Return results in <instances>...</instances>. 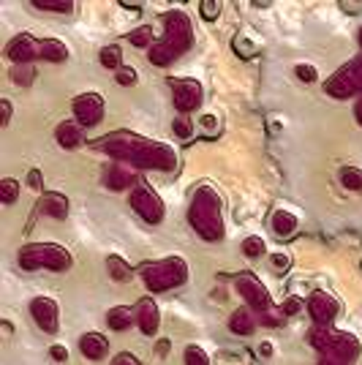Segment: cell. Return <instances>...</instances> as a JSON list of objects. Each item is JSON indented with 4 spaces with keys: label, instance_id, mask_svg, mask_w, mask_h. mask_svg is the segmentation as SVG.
<instances>
[{
    "label": "cell",
    "instance_id": "6da1fadb",
    "mask_svg": "<svg viewBox=\"0 0 362 365\" xmlns=\"http://www.w3.org/2000/svg\"><path fill=\"white\" fill-rule=\"evenodd\" d=\"M101 150H106L118 161H128L136 167L145 169H164L172 172L177 167V153L172 150L164 142H150V139L131 137V134H115V137H104Z\"/></svg>",
    "mask_w": 362,
    "mask_h": 365
},
{
    "label": "cell",
    "instance_id": "7a4b0ae2",
    "mask_svg": "<svg viewBox=\"0 0 362 365\" xmlns=\"http://www.w3.org/2000/svg\"><path fill=\"white\" fill-rule=\"evenodd\" d=\"M166 33L161 41H155L148 52L150 63L155 66H169L172 61H177L182 52L191 46L194 41V31H191V19L182 14V11H169L164 16Z\"/></svg>",
    "mask_w": 362,
    "mask_h": 365
},
{
    "label": "cell",
    "instance_id": "3957f363",
    "mask_svg": "<svg viewBox=\"0 0 362 365\" xmlns=\"http://www.w3.org/2000/svg\"><path fill=\"white\" fill-rule=\"evenodd\" d=\"M188 221L197 229L199 237L205 240H221L224 237V215H221V199L210 185H202L194 199H191V210Z\"/></svg>",
    "mask_w": 362,
    "mask_h": 365
},
{
    "label": "cell",
    "instance_id": "277c9868",
    "mask_svg": "<svg viewBox=\"0 0 362 365\" xmlns=\"http://www.w3.org/2000/svg\"><path fill=\"white\" fill-rule=\"evenodd\" d=\"M311 344L324 354V360L351 365L360 357V341L348 333H335L330 327H316L311 333Z\"/></svg>",
    "mask_w": 362,
    "mask_h": 365
},
{
    "label": "cell",
    "instance_id": "5b68a950",
    "mask_svg": "<svg viewBox=\"0 0 362 365\" xmlns=\"http://www.w3.org/2000/svg\"><path fill=\"white\" fill-rule=\"evenodd\" d=\"M19 264L22 270H52V273H63L71 267V254L58 243H33L25 245L19 251Z\"/></svg>",
    "mask_w": 362,
    "mask_h": 365
},
{
    "label": "cell",
    "instance_id": "8992f818",
    "mask_svg": "<svg viewBox=\"0 0 362 365\" xmlns=\"http://www.w3.org/2000/svg\"><path fill=\"white\" fill-rule=\"evenodd\" d=\"M142 278L150 292H169L188 281V264L180 257H169L142 267Z\"/></svg>",
    "mask_w": 362,
    "mask_h": 365
},
{
    "label": "cell",
    "instance_id": "52a82bcc",
    "mask_svg": "<svg viewBox=\"0 0 362 365\" xmlns=\"http://www.w3.org/2000/svg\"><path fill=\"white\" fill-rule=\"evenodd\" d=\"M237 292H240L242 300L251 305L254 311H259V314H262L264 324H278V322L284 319V314L272 308L270 294H267L264 284H262L254 273H242L240 278H237Z\"/></svg>",
    "mask_w": 362,
    "mask_h": 365
},
{
    "label": "cell",
    "instance_id": "ba28073f",
    "mask_svg": "<svg viewBox=\"0 0 362 365\" xmlns=\"http://www.w3.org/2000/svg\"><path fill=\"white\" fill-rule=\"evenodd\" d=\"M128 205L134 207L136 213L142 215L148 224H158L161 218H164V202L161 197L152 191L148 182L139 180V185L131 188V199H128Z\"/></svg>",
    "mask_w": 362,
    "mask_h": 365
},
{
    "label": "cell",
    "instance_id": "9c48e42d",
    "mask_svg": "<svg viewBox=\"0 0 362 365\" xmlns=\"http://www.w3.org/2000/svg\"><path fill=\"white\" fill-rule=\"evenodd\" d=\"M324 91L330 93V96H335V98H348V96H354V93H362V58L343 66V68L324 85Z\"/></svg>",
    "mask_w": 362,
    "mask_h": 365
},
{
    "label": "cell",
    "instance_id": "30bf717a",
    "mask_svg": "<svg viewBox=\"0 0 362 365\" xmlns=\"http://www.w3.org/2000/svg\"><path fill=\"white\" fill-rule=\"evenodd\" d=\"M74 118L79 125H98L104 118V98L98 93H82L74 98Z\"/></svg>",
    "mask_w": 362,
    "mask_h": 365
},
{
    "label": "cell",
    "instance_id": "8fae6325",
    "mask_svg": "<svg viewBox=\"0 0 362 365\" xmlns=\"http://www.w3.org/2000/svg\"><path fill=\"white\" fill-rule=\"evenodd\" d=\"M169 85L175 91V107L180 109L182 115L194 112L202 104V85L197 79H172Z\"/></svg>",
    "mask_w": 362,
    "mask_h": 365
},
{
    "label": "cell",
    "instance_id": "7c38bea8",
    "mask_svg": "<svg viewBox=\"0 0 362 365\" xmlns=\"http://www.w3.org/2000/svg\"><path fill=\"white\" fill-rule=\"evenodd\" d=\"M31 317L44 333H55L61 324V311H58V303L52 297H36L31 303Z\"/></svg>",
    "mask_w": 362,
    "mask_h": 365
},
{
    "label": "cell",
    "instance_id": "4fadbf2b",
    "mask_svg": "<svg viewBox=\"0 0 362 365\" xmlns=\"http://www.w3.org/2000/svg\"><path fill=\"white\" fill-rule=\"evenodd\" d=\"M308 311H311V317L316 319V324L330 327V322L335 319L338 311H341V303L332 297L330 292H314L311 300H308Z\"/></svg>",
    "mask_w": 362,
    "mask_h": 365
},
{
    "label": "cell",
    "instance_id": "5bb4252c",
    "mask_svg": "<svg viewBox=\"0 0 362 365\" xmlns=\"http://www.w3.org/2000/svg\"><path fill=\"white\" fill-rule=\"evenodd\" d=\"M9 58H11L16 66H25V63H31L33 58H41V41H36L33 36L22 33V36H16L14 41L9 44Z\"/></svg>",
    "mask_w": 362,
    "mask_h": 365
},
{
    "label": "cell",
    "instance_id": "9a60e30c",
    "mask_svg": "<svg viewBox=\"0 0 362 365\" xmlns=\"http://www.w3.org/2000/svg\"><path fill=\"white\" fill-rule=\"evenodd\" d=\"M136 324L145 335L158 333V324H161V314H158V305L152 303L150 297H142L136 303Z\"/></svg>",
    "mask_w": 362,
    "mask_h": 365
},
{
    "label": "cell",
    "instance_id": "2e32d148",
    "mask_svg": "<svg viewBox=\"0 0 362 365\" xmlns=\"http://www.w3.org/2000/svg\"><path fill=\"white\" fill-rule=\"evenodd\" d=\"M297 227H300V221H297V215L291 213V210H286V207H278V210H272L270 229H272V235H275V237L286 240V237H291V235L297 232Z\"/></svg>",
    "mask_w": 362,
    "mask_h": 365
},
{
    "label": "cell",
    "instance_id": "e0dca14e",
    "mask_svg": "<svg viewBox=\"0 0 362 365\" xmlns=\"http://www.w3.org/2000/svg\"><path fill=\"white\" fill-rule=\"evenodd\" d=\"M41 215H52V218H66V215L71 213V205H68V199L63 197V194H55V191H49L44 197L38 199V207H36Z\"/></svg>",
    "mask_w": 362,
    "mask_h": 365
},
{
    "label": "cell",
    "instance_id": "ac0fdd59",
    "mask_svg": "<svg viewBox=\"0 0 362 365\" xmlns=\"http://www.w3.org/2000/svg\"><path fill=\"white\" fill-rule=\"evenodd\" d=\"M79 349L88 360H104L109 351V341L101 333H85L79 338Z\"/></svg>",
    "mask_w": 362,
    "mask_h": 365
},
{
    "label": "cell",
    "instance_id": "d6986e66",
    "mask_svg": "<svg viewBox=\"0 0 362 365\" xmlns=\"http://www.w3.org/2000/svg\"><path fill=\"white\" fill-rule=\"evenodd\" d=\"M85 125H79L76 120H66L58 125V131H55V139H58V145L66 148V150H71V148H79L82 145V139H85V131H82Z\"/></svg>",
    "mask_w": 362,
    "mask_h": 365
},
{
    "label": "cell",
    "instance_id": "ffe728a7",
    "mask_svg": "<svg viewBox=\"0 0 362 365\" xmlns=\"http://www.w3.org/2000/svg\"><path fill=\"white\" fill-rule=\"evenodd\" d=\"M106 324H109V330H128L131 324H136V308H131V305H115V308H109Z\"/></svg>",
    "mask_w": 362,
    "mask_h": 365
},
{
    "label": "cell",
    "instance_id": "44dd1931",
    "mask_svg": "<svg viewBox=\"0 0 362 365\" xmlns=\"http://www.w3.org/2000/svg\"><path fill=\"white\" fill-rule=\"evenodd\" d=\"M104 180H106V185L115 188V191L128 188V185H139V180H134V172L128 167H123V164H112V167L106 169Z\"/></svg>",
    "mask_w": 362,
    "mask_h": 365
},
{
    "label": "cell",
    "instance_id": "7402d4cb",
    "mask_svg": "<svg viewBox=\"0 0 362 365\" xmlns=\"http://www.w3.org/2000/svg\"><path fill=\"white\" fill-rule=\"evenodd\" d=\"M229 330L237 335H251L257 330V317L251 308H237L232 317H229Z\"/></svg>",
    "mask_w": 362,
    "mask_h": 365
},
{
    "label": "cell",
    "instance_id": "603a6c76",
    "mask_svg": "<svg viewBox=\"0 0 362 365\" xmlns=\"http://www.w3.org/2000/svg\"><path fill=\"white\" fill-rule=\"evenodd\" d=\"M41 58L49 63H63L68 58V46L58 41V38H44L41 41Z\"/></svg>",
    "mask_w": 362,
    "mask_h": 365
},
{
    "label": "cell",
    "instance_id": "cb8c5ba5",
    "mask_svg": "<svg viewBox=\"0 0 362 365\" xmlns=\"http://www.w3.org/2000/svg\"><path fill=\"white\" fill-rule=\"evenodd\" d=\"M106 270H109V278H115V281H131V275H134V270H131V264L125 262L123 257H109L106 259Z\"/></svg>",
    "mask_w": 362,
    "mask_h": 365
},
{
    "label": "cell",
    "instance_id": "d4e9b609",
    "mask_svg": "<svg viewBox=\"0 0 362 365\" xmlns=\"http://www.w3.org/2000/svg\"><path fill=\"white\" fill-rule=\"evenodd\" d=\"M98 61H101V66L104 68H115V71H120L123 68V52L118 44H109L101 49V55H98Z\"/></svg>",
    "mask_w": 362,
    "mask_h": 365
},
{
    "label": "cell",
    "instance_id": "484cf974",
    "mask_svg": "<svg viewBox=\"0 0 362 365\" xmlns=\"http://www.w3.org/2000/svg\"><path fill=\"white\" fill-rule=\"evenodd\" d=\"M232 46H234V52H237L240 58H254V55L259 52V44L254 41V38H248L245 33H237L234 41H232Z\"/></svg>",
    "mask_w": 362,
    "mask_h": 365
},
{
    "label": "cell",
    "instance_id": "4316f807",
    "mask_svg": "<svg viewBox=\"0 0 362 365\" xmlns=\"http://www.w3.org/2000/svg\"><path fill=\"white\" fill-rule=\"evenodd\" d=\"M341 182L348 191H362V169L357 167H343L341 169Z\"/></svg>",
    "mask_w": 362,
    "mask_h": 365
},
{
    "label": "cell",
    "instance_id": "83f0119b",
    "mask_svg": "<svg viewBox=\"0 0 362 365\" xmlns=\"http://www.w3.org/2000/svg\"><path fill=\"white\" fill-rule=\"evenodd\" d=\"M264 251H267V245H264V240H262L259 235H251V237L242 240V254L248 259H259Z\"/></svg>",
    "mask_w": 362,
    "mask_h": 365
},
{
    "label": "cell",
    "instance_id": "f1b7e54d",
    "mask_svg": "<svg viewBox=\"0 0 362 365\" xmlns=\"http://www.w3.org/2000/svg\"><path fill=\"white\" fill-rule=\"evenodd\" d=\"M33 6L41 9V11H55V14H68V11L74 9L71 0H36Z\"/></svg>",
    "mask_w": 362,
    "mask_h": 365
},
{
    "label": "cell",
    "instance_id": "f546056e",
    "mask_svg": "<svg viewBox=\"0 0 362 365\" xmlns=\"http://www.w3.org/2000/svg\"><path fill=\"white\" fill-rule=\"evenodd\" d=\"M172 131H175V137L177 139H191L194 137V131H197V125H194L191 118L180 115V118H175V120H172Z\"/></svg>",
    "mask_w": 362,
    "mask_h": 365
},
{
    "label": "cell",
    "instance_id": "4dcf8cb0",
    "mask_svg": "<svg viewBox=\"0 0 362 365\" xmlns=\"http://www.w3.org/2000/svg\"><path fill=\"white\" fill-rule=\"evenodd\" d=\"M16 197H19V180L6 178V180L0 182V202L3 205H14Z\"/></svg>",
    "mask_w": 362,
    "mask_h": 365
},
{
    "label": "cell",
    "instance_id": "1f68e13d",
    "mask_svg": "<svg viewBox=\"0 0 362 365\" xmlns=\"http://www.w3.org/2000/svg\"><path fill=\"white\" fill-rule=\"evenodd\" d=\"M281 314L284 317H300V314H305V300L297 297V294H289L281 303Z\"/></svg>",
    "mask_w": 362,
    "mask_h": 365
},
{
    "label": "cell",
    "instance_id": "d6a6232c",
    "mask_svg": "<svg viewBox=\"0 0 362 365\" xmlns=\"http://www.w3.org/2000/svg\"><path fill=\"white\" fill-rule=\"evenodd\" d=\"M131 44L134 46H152L155 44V36H152V28H148V25H142V28H136V31H131Z\"/></svg>",
    "mask_w": 362,
    "mask_h": 365
},
{
    "label": "cell",
    "instance_id": "836d02e7",
    "mask_svg": "<svg viewBox=\"0 0 362 365\" xmlns=\"http://www.w3.org/2000/svg\"><path fill=\"white\" fill-rule=\"evenodd\" d=\"M11 79H14L16 85H31L33 79H36V68H33L31 63L14 66V68H11Z\"/></svg>",
    "mask_w": 362,
    "mask_h": 365
},
{
    "label": "cell",
    "instance_id": "e575fe53",
    "mask_svg": "<svg viewBox=\"0 0 362 365\" xmlns=\"http://www.w3.org/2000/svg\"><path fill=\"white\" fill-rule=\"evenodd\" d=\"M199 128H202V134H205V137H218V131H221V120H218L212 112H207V115H202V118H199Z\"/></svg>",
    "mask_w": 362,
    "mask_h": 365
},
{
    "label": "cell",
    "instance_id": "d590c367",
    "mask_svg": "<svg viewBox=\"0 0 362 365\" xmlns=\"http://www.w3.org/2000/svg\"><path fill=\"white\" fill-rule=\"evenodd\" d=\"M185 365H210V357H207V351L202 349V346H188L185 349Z\"/></svg>",
    "mask_w": 362,
    "mask_h": 365
},
{
    "label": "cell",
    "instance_id": "8d00e7d4",
    "mask_svg": "<svg viewBox=\"0 0 362 365\" xmlns=\"http://www.w3.org/2000/svg\"><path fill=\"white\" fill-rule=\"evenodd\" d=\"M294 74H297V79H300V82H308V85L319 79L316 66H311V63H297V66H294Z\"/></svg>",
    "mask_w": 362,
    "mask_h": 365
},
{
    "label": "cell",
    "instance_id": "74e56055",
    "mask_svg": "<svg viewBox=\"0 0 362 365\" xmlns=\"http://www.w3.org/2000/svg\"><path fill=\"white\" fill-rule=\"evenodd\" d=\"M270 267L275 273H286L289 267H291V257H289L286 251H275V254H270Z\"/></svg>",
    "mask_w": 362,
    "mask_h": 365
},
{
    "label": "cell",
    "instance_id": "f35d334b",
    "mask_svg": "<svg viewBox=\"0 0 362 365\" xmlns=\"http://www.w3.org/2000/svg\"><path fill=\"white\" fill-rule=\"evenodd\" d=\"M115 79H118V85H123V88H131V85H136V68L134 66H123L120 71L115 74Z\"/></svg>",
    "mask_w": 362,
    "mask_h": 365
},
{
    "label": "cell",
    "instance_id": "ab89813d",
    "mask_svg": "<svg viewBox=\"0 0 362 365\" xmlns=\"http://www.w3.org/2000/svg\"><path fill=\"white\" fill-rule=\"evenodd\" d=\"M199 9H202V16H205V19H215V16L221 14V3H215V0H202Z\"/></svg>",
    "mask_w": 362,
    "mask_h": 365
},
{
    "label": "cell",
    "instance_id": "60d3db41",
    "mask_svg": "<svg viewBox=\"0 0 362 365\" xmlns=\"http://www.w3.org/2000/svg\"><path fill=\"white\" fill-rule=\"evenodd\" d=\"M49 354H52L58 363H66V360H68V349H66V346H61V344H55V346L49 349Z\"/></svg>",
    "mask_w": 362,
    "mask_h": 365
},
{
    "label": "cell",
    "instance_id": "b9f144b4",
    "mask_svg": "<svg viewBox=\"0 0 362 365\" xmlns=\"http://www.w3.org/2000/svg\"><path fill=\"white\" fill-rule=\"evenodd\" d=\"M0 109H3V118H0V123H3V125H9V120H11V104L3 98V101H0Z\"/></svg>",
    "mask_w": 362,
    "mask_h": 365
},
{
    "label": "cell",
    "instance_id": "7bdbcfd3",
    "mask_svg": "<svg viewBox=\"0 0 362 365\" xmlns=\"http://www.w3.org/2000/svg\"><path fill=\"white\" fill-rule=\"evenodd\" d=\"M259 357H264V360H267V357H272V344H270V341H262V344H259Z\"/></svg>",
    "mask_w": 362,
    "mask_h": 365
},
{
    "label": "cell",
    "instance_id": "ee69618b",
    "mask_svg": "<svg viewBox=\"0 0 362 365\" xmlns=\"http://www.w3.org/2000/svg\"><path fill=\"white\" fill-rule=\"evenodd\" d=\"M115 365H139V363H136L131 354H120V357L115 360Z\"/></svg>",
    "mask_w": 362,
    "mask_h": 365
},
{
    "label": "cell",
    "instance_id": "f6af8a7d",
    "mask_svg": "<svg viewBox=\"0 0 362 365\" xmlns=\"http://www.w3.org/2000/svg\"><path fill=\"white\" fill-rule=\"evenodd\" d=\"M38 180H41V175H38V172L33 169V172H31V185H33V188H38V185H41Z\"/></svg>",
    "mask_w": 362,
    "mask_h": 365
},
{
    "label": "cell",
    "instance_id": "bcb514c9",
    "mask_svg": "<svg viewBox=\"0 0 362 365\" xmlns=\"http://www.w3.org/2000/svg\"><path fill=\"white\" fill-rule=\"evenodd\" d=\"M354 118H357V123L362 125V98L357 101V107H354Z\"/></svg>",
    "mask_w": 362,
    "mask_h": 365
},
{
    "label": "cell",
    "instance_id": "7dc6e473",
    "mask_svg": "<svg viewBox=\"0 0 362 365\" xmlns=\"http://www.w3.org/2000/svg\"><path fill=\"white\" fill-rule=\"evenodd\" d=\"M321 365H343V363H335V360H324Z\"/></svg>",
    "mask_w": 362,
    "mask_h": 365
}]
</instances>
